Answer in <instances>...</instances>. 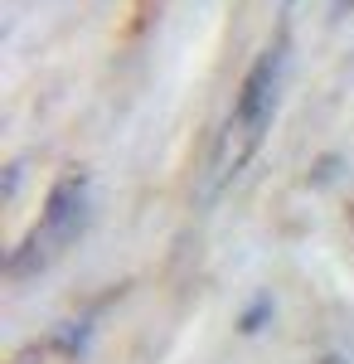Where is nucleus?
I'll return each mask as SVG.
<instances>
[{"mask_svg": "<svg viewBox=\"0 0 354 364\" xmlns=\"http://www.w3.org/2000/svg\"><path fill=\"white\" fill-rule=\"evenodd\" d=\"M316 364H354V360H350V355H340V350H330V355H321Z\"/></svg>", "mask_w": 354, "mask_h": 364, "instance_id": "6", "label": "nucleus"}, {"mask_svg": "<svg viewBox=\"0 0 354 364\" xmlns=\"http://www.w3.org/2000/svg\"><path fill=\"white\" fill-rule=\"evenodd\" d=\"M281 73H286V39L267 44L252 58V68L243 73V83H238L233 112H228L223 132H218V146H214V190L228 185L233 175H243L247 161L257 156V146H262L267 127H272V112H277Z\"/></svg>", "mask_w": 354, "mask_h": 364, "instance_id": "1", "label": "nucleus"}, {"mask_svg": "<svg viewBox=\"0 0 354 364\" xmlns=\"http://www.w3.org/2000/svg\"><path fill=\"white\" fill-rule=\"evenodd\" d=\"M335 170H340V156H321L316 170H311V185H330V180H335Z\"/></svg>", "mask_w": 354, "mask_h": 364, "instance_id": "5", "label": "nucleus"}, {"mask_svg": "<svg viewBox=\"0 0 354 364\" xmlns=\"http://www.w3.org/2000/svg\"><path fill=\"white\" fill-rule=\"evenodd\" d=\"M267 321H272V296H257V301L238 316V331H243V336H257Z\"/></svg>", "mask_w": 354, "mask_h": 364, "instance_id": "4", "label": "nucleus"}, {"mask_svg": "<svg viewBox=\"0 0 354 364\" xmlns=\"http://www.w3.org/2000/svg\"><path fill=\"white\" fill-rule=\"evenodd\" d=\"M82 340H87V326L82 321H63L54 331L34 336L29 345H20L5 364H78L82 360Z\"/></svg>", "mask_w": 354, "mask_h": 364, "instance_id": "3", "label": "nucleus"}, {"mask_svg": "<svg viewBox=\"0 0 354 364\" xmlns=\"http://www.w3.org/2000/svg\"><path fill=\"white\" fill-rule=\"evenodd\" d=\"M87 209H92V180L87 170H63L49 195H44V209H39V224L29 228L15 248L5 252V277L25 282L34 272H44L63 248H73L87 228Z\"/></svg>", "mask_w": 354, "mask_h": 364, "instance_id": "2", "label": "nucleus"}]
</instances>
